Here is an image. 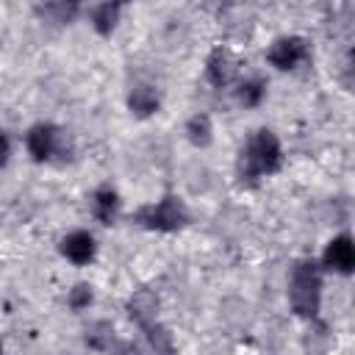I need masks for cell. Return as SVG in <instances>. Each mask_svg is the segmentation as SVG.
Listing matches in <instances>:
<instances>
[{"label":"cell","instance_id":"1","mask_svg":"<svg viewBox=\"0 0 355 355\" xmlns=\"http://www.w3.org/2000/svg\"><path fill=\"white\" fill-rule=\"evenodd\" d=\"M277 169H280V144L275 133L263 128L239 153V175L241 180H255L258 175H272Z\"/></svg>","mask_w":355,"mask_h":355},{"label":"cell","instance_id":"2","mask_svg":"<svg viewBox=\"0 0 355 355\" xmlns=\"http://www.w3.org/2000/svg\"><path fill=\"white\" fill-rule=\"evenodd\" d=\"M319 297H322L319 266L313 261H300L291 272V286H288L291 308L300 316H313L319 311Z\"/></svg>","mask_w":355,"mask_h":355},{"label":"cell","instance_id":"3","mask_svg":"<svg viewBox=\"0 0 355 355\" xmlns=\"http://www.w3.org/2000/svg\"><path fill=\"white\" fill-rule=\"evenodd\" d=\"M136 219L150 230H180L189 222V211L178 197H164L158 205H147L136 214Z\"/></svg>","mask_w":355,"mask_h":355},{"label":"cell","instance_id":"4","mask_svg":"<svg viewBox=\"0 0 355 355\" xmlns=\"http://www.w3.org/2000/svg\"><path fill=\"white\" fill-rule=\"evenodd\" d=\"M28 150H31V155L36 158V161H47L50 155H61V158H67V153H69V144H67V136L58 130V128H53V125H36V128H31V133H28Z\"/></svg>","mask_w":355,"mask_h":355},{"label":"cell","instance_id":"5","mask_svg":"<svg viewBox=\"0 0 355 355\" xmlns=\"http://www.w3.org/2000/svg\"><path fill=\"white\" fill-rule=\"evenodd\" d=\"M308 58V44L300 36H283L269 47V64L277 69H294Z\"/></svg>","mask_w":355,"mask_h":355},{"label":"cell","instance_id":"6","mask_svg":"<svg viewBox=\"0 0 355 355\" xmlns=\"http://www.w3.org/2000/svg\"><path fill=\"white\" fill-rule=\"evenodd\" d=\"M324 266L333 269V272H341V275H349L352 266H355V244L347 233L336 236L327 250H324Z\"/></svg>","mask_w":355,"mask_h":355},{"label":"cell","instance_id":"7","mask_svg":"<svg viewBox=\"0 0 355 355\" xmlns=\"http://www.w3.org/2000/svg\"><path fill=\"white\" fill-rule=\"evenodd\" d=\"M239 72V61L233 58L230 50L225 47H216L211 55H208V80L214 86H227Z\"/></svg>","mask_w":355,"mask_h":355},{"label":"cell","instance_id":"8","mask_svg":"<svg viewBox=\"0 0 355 355\" xmlns=\"http://www.w3.org/2000/svg\"><path fill=\"white\" fill-rule=\"evenodd\" d=\"M128 313H130V319L139 322L141 327L153 324V322H155V313H158V297H155L150 288L133 291V297L128 300Z\"/></svg>","mask_w":355,"mask_h":355},{"label":"cell","instance_id":"9","mask_svg":"<svg viewBox=\"0 0 355 355\" xmlns=\"http://www.w3.org/2000/svg\"><path fill=\"white\" fill-rule=\"evenodd\" d=\"M61 252L72 263H89L94 258V239L89 233H83V230H75L61 241Z\"/></svg>","mask_w":355,"mask_h":355},{"label":"cell","instance_id":"10","mask_svg":"<svg viewBox=\"0 0 355 355\" xmlns=\"http://www.w3.org/2000/svg\"><path fill=\"white\" fill-rule=\"evenodd\" d=\"M92 208H94V216L103 222V225H111L116 219V211H119V197L114 189L103 186L94 191V200H92Z\"/></svg>","mask_w":355,"mask_h":355},{"label":"cell","instance_id":"11","mask_svg":"<svg viewBox=\"0 0 355 355\" xmlns=\"http://www.w3.org/2000/svg\"><path fill=\"white\" fill-rule=\"evenodd\" d=\"M158 92L153 86H136L128 97V108L136 114V116H150L158 111Z\"/></svg>","mask_w":355,"mask_h":355},{"label":"cell","instance_id":"12","mask_svg":"<svg viewBox=\"0 0 355 355\" xmlns=\"http://www.w3.org/2000/svg\"><path fill=\"white\" fill-rule=\"evenodd\" d=\"M119 8H122L119 3H103L92 11V22H94L97 33H111L114 31V25L119 19Z\"/></svg>","mask_w":355,"mask_h":355},{"label":"cell","instance_id":"13","mask_svg":"<svg viewBox=\"0 0 355 355\" xmlns=\"http://www.w3.org/2000/svg\"><path fill=\"white\" fill-rule=\"evenodd\" d=\"M114 341V324L111 322H94L86 327V344L92 349H111Z\"/></svg>","mask_w":355,"mask_h":355},{"label":"cell","instance_id":"14","mask_svg":"<svg viewBox=\"0 0 355 355\" xmlns=\"http://www.w3.org/2000/svg\"><path fill=\"white\" fill-rule=\"evenodd\" d=\"M186 133H189V141L191 144L205 147L211 141V119H208V114H194L186 122Z\"/></svg>","mask_w":355,"mask_h":355},{"label":"cell","instance_id":"15","mask_svg":"<svg viewBox=\"0 0 355 355\" xmlns=\"http://www.w3.org/2000/svg\"><path fill=\"white\" fill-rule=\"evenodd\" d=\"M36 14L47 17L50 22H69L78 14V6L75 3H44V6H36Z\"/></svg>","mask_w":355,"mask_h":355},{"label":"cell","instance_id":"16","mask_svg":"<svg viewBox=\"0 0 355 355\" xmlns=\"http://www.w3.org/2000/svg\"><path fill=\"white\" fill-rule=\"evenodd\" d=\"M147 330V338H150V344H153V349L155 352H161V355H172V333L166 330V327H161V324H147L144 327Z\"/></svg>","mask_w":355,"mask_h":355},{"label":"cell","instance_id":"17","mask_svg":"<svg viewBox=\"0 0 355 355\" xmlns=\"http://www.w3.org/2000/svg\"><path fill=\"white\" fill-rule=\"evenodd\" d=\"M236 97H239V103H241L244 108H255V105L261 103V97H263V83H261V80H244V83L239 86Z\"/></svg>","mask_w":355,"mask_h":355},{"label":"cell","instance_id":"18","mask_svg":"<svg viewBox=\"0 0 355 355\" xmlns=\"http://www.w3.org/2000/svg\"><path fill=\"white\" fill-rule=\"evenodd\" d=\"M89 302H92V286L78 283V286L69 291V308H72V311H83V308H89Z\"/></svg>","mask_w":355,"mask_h":355},{"label":"cell","instance_id":"19","mask_svg":"<svg viewBox=\"0 0 355 355\" xmlns=\"http://www.w3.org/2000/svg\"><path fill=\"white\" fill-rule=\"evenodd\" d=\"M111 355H141V352H139V347H136V344L122 341V344H116V347L111 349Z\"/></svg>","mask_w":355,"mask_h":355},{"label":"cell","instance_id":"20","mask_svg":"<svg viewBox=\"0 0 355 355\" xmlns=\"http://www.w3.org/2000/svg\"><path fill=\"white\" fill-rule=\"evenodd\" d=\"M8 153H11L8 136H6V133H0V166H6V161H8Z\"/></svg>","mask_w":355,"mask_h":355}]
</instances>
